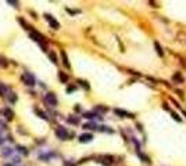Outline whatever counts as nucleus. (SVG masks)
<instances>
[{"instance_id":"f257e3e1","label":"nucleus","mask_w":186,"mask_h":166,"mask_svg":"<svg viewBox=\"0 0 186 166\" xmlns=\"http://www.w3.org/2000/svg\"><path fill=\"white\" fill-rule=\"evenodd\" d=\"M29 36H31V39H32V40L38 42V43L42 46L43 49H46V47H45V38H43V36H42V35H40L39 32H35V31H32Z\"/></svg>"},{"instance_id":"f03ea898","label":"nucleus","mask_w":186,"mask_h":166,"mask_svg":"<svg viewBox=\"0 0 186 166\" xmlns=\"http://www.w3.org/2000/svg\"><path fill=\"white\" fill-rule=\"evenodd\" d=\"M22 80H24L25 84H28V86H33V84L36 83L35 76H33L32 73H29V72H25V73L22 75Z\"/></svg>"},{"instance_id":"7ed1b4c3","label":"nucleus","mask_w":186,"mask_h":166,"mask_svg":"<svg viewBox=\"0 0 186 166\" xmlns=\"http://www.w3.org/2000/svg\"><path fill=\"white\" fill-rule=\"evenodd\" d=\"M56 136H57L60 140H67V139H68V132H67V129L65 128L58 126L57 130H56Z\"/></svg>"},{"instance_id":"20e7f679","label":"nucleus","mask_w":186,"mask_h":166,"mask_svg":"<svg viewBox=\"0 0 186 166\" xmlns=\"http://www.w3.org/2000/svg\"><path fill=\"white\" fill-rule=\"evenodd\" d=\"M45 100L49 105H51V107H56V105H57V97H56L54 93H47L45 97Z\"/></svg>"},{"instance_id":"39448f33","label":"nucleus","mask_w":186,"mask_h":166,"mask_svg":"<svg viewBox=\"0 0 186 166\" xmlns=\"http://www.w3.org/2000/svg\"><path fill=\"white\" fill-rule=\"evenodd\" d=\"M45 17H46V19H47V22L50 24V26L53 28V29H58V28H60V24H58L57 21L54 19V17H53L51 14H45Z\"/></svg>"},{"instance_id":"423d86ee","label":"nucleus","mask_w":186,"mask_h":166,"mask_svg":"<svg viewBox=\"0 0 186 166\" xmlns=\"http://www.w3.org/2000/svg\"><path fill=\"white\" fill-rule=\"evenodd\" d=\"M92 140H93V134L90 133H84L79 136V141L81 143H90Z\"/></svg>"},{"instance_id":"0eeeda50","label":"nucleus","mask_w":186,"mask_h":166,"mask_svg":"<svg viewBox=\"0 0 186 166\" xmlns=\"http://www.w3.org/2000/svg\"><path fill=\"white\" fill-rule=\"evenodd\" d=\"M114 112H115L117 115L122 116V118H133V114H131V112H127V111H124V109H120V108L114 109Z\"/></svg>"},{"instance_id":"6e6552de","label":"nucleus","mask_w":186,"mask_h":166,"mask_svg":"<svg viewBox=\"0 0 186 166\" xmlns=\"http://www.w3.org/2000/svg\"><path fill=\"white\" fill-rule=\"evenodd\" d=\"M113 159H114L113 156H110V155H104V156H102V161H100V162H102L104 166H110L113 162H114Z\"/></svg>"},{"instance_id":"1a4fd4ad","label":"nucleus","mask_w":186,"mask_h":166,"mask_svg":"<svg viewBox=\"0 0 186 166\" xmlns=\"http://www.w3.org/2000/svg\"><path fill=\"white\" fill-rule=\"evenodd\" d=\"M84 118H88V119H95V118H102V116L99 115V114H95V112H86V114H84Z\"/></svg>"},{"instance_id":"9d476101","label":"nucleus","mask_w":186,"mask_h":166,"mask_svg":"<svg viewBox=\"0 0 186 166\" xmlns=\"http://www.w3.org/2000/svg\"><path fill=\"white\" fill-rule=\"evenodd\" d=\"M3 114L6 115V118H7V119H8V121H11V119H13V118H14V112H13V111H11V109H8V108H6V109H4V111H3Z\"/></svg>"},{"instance_id":"9b49d317","label":"nucleus","mask_w":186,"mask_h":166,"mask_svg":"<svg viewBox=\"0 0 186 166\" xmlns=\"http://www.w3.org/2000/svg\"><path fill=\"white\" fill-rule=\"evenodd\" d=\"M84 129H88V130H96L97 125H96V123H93V122H90V123H86V125H84Z\"/></svg>"},{"instance_id":"f8f14e48","label":"nucleus","mask_w":186,"mask_h":166,"mask_svg":"<svg viewBox=\"0 0 186 166\" xmlns=\"http://www.w3.org/2000/svg\"><path fill=\"white\" fill-rule=\"evenodd\" d=\"M58 79L63 83H67L68 82V75H65L64 72H58Z\"/></svg>"},{"instance_id":"ddd939ff","label":"nucleus","mask_w":186,"mask_h":166,"mask_svg":"<svg viewBox=\"0 0 186 166\" xmlns=\"http://www.w3.org/2000/svg\"><path fill=\"white\" fill-rule=\"evenodd\" d=\"M61 56H63V62L67 68H70V62H68V57H67V54H65L64 51H61Z\"/></svg>"},{"instance_id":"4468645a","label":"nucleus","mask_w":186,"mask_h":166,"mask_svg":"<svg viewBox=\"0 0 186 166\" xmlns=\"http://www.w3.org/2000/svg\"><path fill=\"white\" fill-rule=\"evenodd\" d=\"M7 91H8V89H7L6 86L4 84H0V96H8Z\"/></svg>"},{"instance_id":"2eb2a0df","label":"nucleus","mask_w":186,"mask_h":166,"mask_svg":"<svg viewBox=\"0 0 186 166\" xmlns=\"http://www.w3.org/2000/svg\"><path fill=\"white\" fill-rule=\"evenodd\" d=\"M154 47H156V50H157V53H158V56H162V54H164V51H162V49H161V46L158 45V42H154Z\"/></svg>"},{"instance_id":"dca6fc26","label":"nucleus","mask_w":186,"mask_h":166,"mask_svg":"<svg viewBox=\"0 0 186 166\" xmlns=\"http://www.w3.org/2000/svg\"><path fill=\"white\" fill-rule=\"evenodd\" d=\"M68 122L72 123V125H78V123H79V119L75 118V116H70V118H68Z\"/></svg>"},{"instance_id":"f3484780","label":"nucleus","mask_w":186,"mask_h":166,"mask_svg":"<svg viewBox=\"0 0 186 166\" xmlns=\"http://www.w3.org/2000/svg\"><path fill=\"white\" fill-rule=\"evenodd\" d=\"M174 80H178V82L179 83H182L183 82V79H182V76H180V73L179 72H176V73H175V75H174V78H172Z\"/></svg>"},{"instance_id":"a211bd4d","label":"nucleus","mask_w":186,"mask_h":166,"mask_svg":"<svg viewBox=\"0 0 186 166\" xmlns=\"http://www.w3.org/2000/svg\"><path fill=\"white\" fill-rule=\"evenodd\" d=\"M96 111H99V112H107L109 108L107 107H102V105H96Z\"/></svg>"},{"instance_id":"6ab92c4d","label":"nucleus","mask_w":186,"mask_h":166,"mask_svg":"<svg viewBox=\"0 0 186 166\" xmlns=\"http://www.w3.org/2000/svg\"><path fill=\"white\" fill-rule=\"evenodd\" d=\"M8 100H10V102H15L17 101V96H15L14 93H10V94H8Z\"/></svg>"},{"instance_id":"aec40b11","label":"nucleus","mask_w":186,"mask_h":166,"mask_svg":"<svg viewBox=\"0 0 186 166\" xmlns=\"http://www.w3.org/2000/svg\"><path fill=\"white\" fill-rule=\"evenodd\" d=\"M10 154H11V150H10V148H3V150H1V155H4V156L10 155Z\"/></svg>"},{"instance_id":"412c9836","label":"nucleus","mask_w":186,"mask_h":166,"mask_svg":"<svg viewBox=\"0 0 186 166\" xmlns=\"http://www.w3.org/2000/svg\"><path fill=\"white\" fill-rule=\"evenodd\" d=\"M49 57L51 58V61H53V62H54V64H57V57H56V54H54V53H49Z\"/></svg>"},{"instance_id":"4be33fe9","label":"nucleus","mask_w":186,"mask_h":166,"mask_svg":"<svg viewBox=\"0 0 186 166\" xmlns=\"http://www.w3.org/2000/svg\"><path fill=\"white\" fill-rule=\"evenodd\" d=\"M18 151L22 154V155H28V150H26L25 147H21V145H19V147H18Z\"/></svg>"},{"instance_id":"5701e85b","label":"nucleus","mask_w":186,"mask_h":166,"mask_svg":"<svg viewBox=\"0 0 186 166\" xmlns=\"http://www.w3.org/2000/svg\"><path fill=\"white\" fill-rule=\"evenodd\" d=\"M0 67H7V60L0 56Z\"/></svg>"},{"instance_id":"b1692460","label":"nucleus","mask_w":186,"mask_h":166,"mask_svg":"<svg viewBox=\"0 0 186 166\" xmlns=\"http://www.w3.org/2000/svg\"><path fill=\"white\" fill-rule=\"evenodd\" d=\"M35 112H36V114H39V115H40V118H43V119H47V116L45 115V114H43V112H42V111H40V109H35Z\"/></svg>"},{"instance_id":"393cba45","label":"nucleus","mask_w":186,"mask_h":166,"mask_svg":"<svg viewBox=\"0 0 186 166\" xmlns=\"http://www.w3.org/2000/svg\"><path fill=\"white\" fill-rule=\"evenodd\" d=\"M171 115H172V118H174V119H175L176 122H182V119H180V116L178 115V114H175V112H172Z\"/></svg>"},{"instance_id":"a878e982","label":"nucleus","mask_w":186,"mask_h":166,"mask_svg":"<svg viewBox=\"0 0 186 166\" xmlns=\"http://www.w3.org/2000/svg\"><path fill=\"white\" fill-rule=\"evenodd\" d=\"M139 156H140V158L145 161V162H150V158H149V156H146V155H143L142 152H139Z\"/></svg>"},{"instance_id":"bb28decb","label":"nucleus","mask_w":186,"mask_h":166,"mask_svg":"<svg viewBox=\"0 0 186 166\" xmlns=\"http://www.w3.org/2000/svg\"><path fill=\"white\" fill-rule=\"evenodd\" d=\"M75 90H77L75 86H68V87H67V93H74Z\"/></svg>"},{"instance_id":"cd10ccee","label":"nucleus","mask_w":186,"mask_h":166,"mask_svg":"<svg viewBox=\"0 0 186 166\" xmlns=\"http://www.w3.org/2000/svg\"><path fill=\"white\" fill-rule=\"evenodd\" d=\"M78 83H81V84H82L86 90L89 89V84H88V82H85V80H78Z\"/></svg>"},{"instance_id":"c85d7f7f","label":"nucleus","mask_w":186,"mask_h":166,"mask_svg":"<svg viewBox=\"0 0 186 166\" xmlns=\"http://www.w3.org/2000/svg\"><path fill=\"white\" fill-rule=\"evenodd\" d=\"M100 130H102V132H109V133H113V130H111V129H107V126H102Z\"/></svg>"},{"instance_id":"c756f323","label":"nucleus","mask_w":186,"mask_h":166,"mask_svg":"<svg viewBox=\"0 0 186 166\" xmlns=\"http://www.w3.org/2000/svg\"><path fill=\"white\" fill-rule=\"evenodd\" d=\"M10 4H14V6H18V1H13V0H8Z\"/></svg>"},{"instance_id":"7c9ffc66","label":"nucleus","mask_w":186,"mask_h":166,"mask_svg":"<svg viewBox=\"0 0 186 166\" xmlns=\"http://www.w3.org/2000/svg\"><path fill=\"white\" fill-rule=\"evenodd\" d=\"M67 11H68L70 14H77L78 13V11H74V10H71V8H67Z\"/></svg>"},{"instance_id":"2f4dec72","label":"nucleus","mask_w":186,"mask_h":166,"mask_svg":"<svg viewBox=\"0 0 186 166\" xmlns=\"http://www.w3.org/2000/svg\"><path fill=\"white\" fill-rule=\"evenodd\" d=\"M150 4H151L153 7H158V6H157V3H156V1H150Z\"/></svg>"},{"instance_id":"473e14b6","label":"nucleus","mask_w":186,"mask_h":166,"mask_svg":"<svg viewBox=\"0 0 186 166\" xmlns=\"http://www.w3.org/2000/svg\"><path fill=\"white\" fill-rule=\"evenodd\" d=\"M176 93H178V94H179L180 97H183V93H182V91H180V90H176Z\"/></svg>"},{"instance_id":"72a5a7b5","label":"nucleus","mask_w":186,"mask_h":166,"mask_svg":"<svg viewBox=\"0 0 186 166\" xmlns=\"http://www.w3.org/2000/svg\"><path fill=\"white\" fill-rule=\"evenodd\" d=\"M64 166H75V165H72V163H70V162H65Z\"/></svg>"},{"instance_id":"f704fd0d","label":"nucleus","mask_w":186,"mask_h":166,"mask_svg":"<svg viewBox=\"0 0 186 166\" xmlns=\"http://www.w3.org/2000/svg\"><path fill=\"white\" fill-rule=\"evenodd\" d=\"M3 141H4V139H3V137H1V136H0V144H1V143H3Z\"/></svg>"},{"instance_id":"c9c22d12","label":"nucleus","mask_w":186,"mask_h":166,"mask_svg":"<svg viewBox=\"0 0 186 166\" xmlns=\"http://www.w3.org/2000/svg\"><path fill=\"white\" fill-rule=\"evenodd\" d=\"M4 166H15V165H14V163H13V165H4Z\"/></svg>"},{"instance_id":"e433bc0d","label":"nucleus","mask_w":186,"mask_h":166,"mask_svg":"<svg viewBox=\"0 0 186 166\" xmlns=\"http://www.w3.org/2000/svg\"><path fill=\"white\" fill-rule=\"evenodd\" d=\"M183 115H185V116H186V112H185V111H183Z\"/></svg>"}]
</instances>
